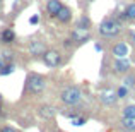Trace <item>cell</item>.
<instances>
[{
	"instance_id": "6da1fadb",
	"label": "cell",
	"mask_w": 135,
	"mask_h": 132,
	"mask_svg": "<svg viewBox=\"0 0 135 132\" xmlns=\"http://www.w3.org/2000/svg\"><path fill=\"white\" fill-rule=\"evenodd\" d=\"M122 31H123V24L120 22L115 16L104 17V19L101 21V24H99V28H98L99 36L106 38V40H108V38H116Z\"/></svg>"
},
{
	"instance_id": "7a4b0ae2",
	"label": "cell",
	"mask_w": 135,
	"mask_h": 132,
	"mask_svg": "<svg viewBox=\"0 0 135 132\" xmlns=\"http://www.w3.org/2000/svg\"><path fill=\"white\" fill-rule=\"evenodd\" d=\"M46 86V79L41 74H36V72H31L26 79V84H24V89H22V96L24 94H31V96H36V94H41L43 89Z\"/></svg>"
},
{
	"instance_id": "3957f363",
	"label": "cell",
	"mask_w": 135,
	"mask_h": 132,
	"mask_svg": "<svg viewBox=\"0 0 135 132\" xmlns=\"http://www.w3.org/2000/svg\"><path fill=\"white\" fill-rule=\"evenodd\" d=\"M60 99H62V103L67 105V106H75L82 101V91H80L79 86L70 84V86H67L60 93Z\"/></svg>"
},
{
	"instance_id": "277c9868",
	"label": "cell",
	"mask_w": 135,
	"mask_h": 132,
	"mask_svg": "<svg viewBox=\"0 0 135 132\" xmlns=\"http://www.w3.org/2000/svg\"><path fill=\"white\" fill-rule=\"evenodd\" d=\"M41 62L46 67H50V69H55V67H58L62 63V53L58 50H48L46 48L45 53L41 55Z\"/></svg>"
},
{
	"instance_id": "5b68a950",
	"label": "cell",
	"mask_w": 135,
	"mask_h": 132,
	"mask_svg": "<svg viewBox=\"0 0 135 132\" xmlns=\"http://www.w3.org/2000/svg\"><path fill=\"white\" fill-rule=\"evenodd\" d=\"M91 38V29H84V28H75L72 31V36H70V41H74L75 45H80V43H86L89 41Z\"/></svg>"
},
{
	"instance_id": "8992f818",
	"label": "cell",
	"mask_w": 135,
	"mask_h": 132,
	"mask_svg": "<svg viewBox=\"0 0 135 132\" xmlns=\"http://www.w3.org/2000/svg\"><path fill=\"white\" fill-rule=\"evenodd\" d=\"M27 50H29V53L33 57H41L45 53L46 50V45L43 40H40V38H34V40L29 41V45H27Z\"/></svg>"
},
{
	"instance_id": "52a82bcc",
	"label": "cell",
	"mask_w": 135,
	"mask_h": 132,
	"mask_svg": "<svg viewBox=\"0 0 135 132\" xmlns=\"http://www.w3.org/2000/svg\"><path fill=\"white\" fill-rule=\"evenodd\" d=\"M62 0H48L46 2V14H48L50 19H55L56 14L60 12V9H62Z\"/></svg>"
},
{
	"instance_id": "ba28073f",
	"label": "cell",
	"mask_w": 135,
	"mask_h": 132,
	"mask_svg": "<svg viewBox=\"0 0 135 132\" xmlns=\"http://www.w3.org/2000/svg\"><path fill=\"white\" fill-rule=\"evenodd\" d=\"M16 31L12 28H3L2 33H0V43L2 45H12L16 41Z\"/></svg>"
},
{
	"instance_id": "9c48e42d",
	"label": "cell",
	"mask_w": 135,
	"mask_h": 132,
	"mask_svg": "<svg viewBox=\"0 0 135 132\" xmlns=\"http://www.w3.org/2000/svg\"><path fill=\"white\" fill-rule=\"evenodd\" d=\"M55 21H58L60 24H69L70 21H72V9L67 5H62V9H60V12L56 14Z\"/></svg>"
},
{
	"instance_id": "30bf717a",
	"label": "cell",
	"mask_w": 135,
	"mask_h": 132,
	"mask_svg": "<svg viewBox=\"0 0 135 132\" xmlns=\"http://www.w3.org/2000/svg\"><path fill=\"white\" fill-rule=\"evenodd\" d=\"M111 53L116 57V58H125L128 55V45L123 43V41H118L111 46Z\"/></svg>"
},
{
	"instance_id": "8fae6325",
	"label": "cell",
	"mask_w": 135,
	"mask_h": 132,
	"mask_svg": "<svg viewBox=\"0 0 135 132\" xmlns=\"http://www.w3.org/2000/svg\"><path fill=\"white\" fill-rule=\"evenodd\" d=\"M113 69L116 74H125L130 72V62H127L125 58H116V62L113 63Z\"/></svg>"
},
{
	"instance_id": "7c38bea8",
	"label": "cell",
	"mask_w": 135,
	"mask_h": 132,
	"mask_svg": "<svg viewBox=\"0 0 135 132\" xmlns=\"http://www.w3.org/2000/svg\"><path fill=\"white\" fill-rule=\"evenodd\" d=\"M38 115L43 117V119H46V120H50V119H53V117L56 115V112H55V108H53V106L43 105V106H40V108H38Z\"/></svg>"
},
{
	"instance_id": "4fadbf2b",
	"label": "cell",
	"mask_w": 135,
	"mask_h": 132,
	"mask_svg": "<svg viewBox=\"0 0 135 132\" xmlns=\"http://www.w3.org/2000/svg\"><path fill=\"white\" fill-rule=\"evenodd\" d=\"M101 101L104 103V105H108V106L115 105V103H116V94H115V91H106V93H101Z\"/></svg>"
},
{
	"instance_id": "5bb4252c",
	"label": "cell",
	"mask_w": 135,
	"mask_h": 132,
	"mask_svg": "<svg viewBox=\"0 0 135 132\" xmlns=\"http://www.w3.org/2000/svg\"><path fill=\"white\" fill-rule=\"evenodd\" d=\"M120 125L127 132H135V119H122Z\"/></svg>"
},
{
	"instance_id": "9a60e30c",
	"label": "cell",
	"mask_w": 135,
	"mask_h": 132,
	"mask_svg": "<svg viewBox=\"0 0 135 132\" xmlns=\"http://www.w3.org/2000/svg\"><path fill=\"white\" fill-rule=\"evenodd\" d=\"M123 14H125L127 21H135V2H130L128 5L125 7Z\"/></svg>"
},
{
	"instance_id": "2e32d148",
	"label": "cell",
	"mask_w": 135,
	"mask_h": 132,
	"mask_svg": "<svg viewBox=\"0 0 135 132\" xmlns=\"http://www.w3.org/2000/svg\"><path fill=\"white\" fill-rule=\"evenodd\" d=\"M122 119H135V105H127L123 108Z\"/></svg>"
},
{
	"instance_id": "e0dca14e",
	"label": "cell",
	"mask_w": 135,
	"mask_h": 132,
	"mask_svg": "<svg viewBox=\"0 0 135 132\" xmlns=\"http://www.w3.org/2000/svg\"><path fill=\"white\" fill-rule=\"evenodd\" d=\"M16 70V65L14 63H3V67L0 69V76H9Z\"/></svg>"
},
{
	"instance_id": "ac0fdd59",
	"label": "cell",
	"mask_w": 135,
	"mask_h": 132,
	"mask_svg": "<svg viewBox=\"0 0 135 132\" xmlns=\"http://www.w3.org/2000/svg\"><path fill=\"white\" fill-rule=\"evenodd\" d=\"M123 86L125 88H135V74L133 72H128V76L125 77V81H123Z\"/></svg>"
},
{
	"instance_id": "d6986e66",
	"label": "cell",
	"mask_w": 135,
	"mask_h": 132,
	"mask_svg": "<svg viewBox=\"0 0 135 132\" xmlns=\"http://www.w3.org/2000/svg\"><path fill=\"white\" fill-rule=\"evenodd\" d=\"M115 94H116V99H123V98H127V96H128V88L120 86V88L115 91Z\"/></svg>"
},
{
	"instance_id": "ffe728a7",
	"label": "cell",
	"mask_w": 135,
	"mask_h": 132,
	"mask_svg": "<svg viewBox=\"0 0 135 132\" xmlns=\"http://www.w3.org/2000/svg\"><path fill=\"white\" fill-rule=\"evenodd\" d=\"M72 124L75 127H82V125H86V124H87V117H74Z\"/></svg>"
},
{
	"instance_id": "44dd1931",
	"label": "cell",
	"mask_w": 135,
	"mask_h": 132,
	"mask_svg": "<svg viewBox=\"0 0 135 132\" xmlns=\"http://www.w3.org/2000/svg\"><path fill=\"white\" fill-rule=\"evenodd\" d=\"M40 16H38V14H34V16H31L29 17V24H33V26H34V24H40Z\"/></svg>"
},
{
	"instance_id": "7402d4cb",
	"label": "cell",
	"mask_w": 135,
	"mask_h": 132,
	"mask_svg": "<svg viewBox=\"0 0 135 132\" xmlns=\"http://www.w3.org/2000/svg\"><path fill=\"white\" fill-rule=\"evenodd\" d=\"M0 132H19V130L10 127V125H5V127H0Z\"/></svg>"
},
{
	"instance_id": "603a6c76",
	"label": "cell",
	"mask_w": 135,
	"mask_h": 132,
	"mask_svg": "<svg viewBox=\"0 0 135 132\" xmlns=\"http://www.w3.org/2000/svg\"><path fill=\"white\" fill-rule=\"evenodd\" d=\"M128 38H130V41L135 45V28H132V29L128 31Z\"/></svg>"
},
{
	"instance_id": "cb8c5ba5",
	"label": "cell",
	"mask_w": 135,
	"mask_h": 132,
	"mask_svg": "<svg viewBox=\"0 0 135 132\" xmlns=\"http://www.w3.org/2000/svg\"><path fill=\"white\" fill-rule=\"evenodd\" d=\"M3 67V60H2V57H0V69Z\"/></svg>"
},
{
	"instance_id": "d4e9b609",
	"label": "cell",
	"mask_w": 135,
	"mask_h": 132,
	"mask_svg": "<svg viewBox=\"0 0 135 132\" xmlns=\"http://www.w3.org/2000/svg\"><path fill=\"white\" fill-rule=\"evenodd\" d=\"M51 132H60V130H51Z\"/></svg>"
},
{
	"instance_id": "484cf974",
	"label": "cell",
	"mask_w": 135,
	"mask_h": 132,
	"mask_svg": "<svg viewBox=\"0 0 135 132\" xmlns=\"http://www.w3.org/2000/svg\"><path fill=\"white\" fill-rule=\"evenodd\" d=\"M87 2H94V0H87Z\"/></svg>"
},
{
	"instance_id": "4316f807",
	"label": "cell",
	"mask_w": 135,
	"mask_h": 132,
	"mask_svg": "<svg viewBox=\"0 0 135 132\" xmlns=\"http://www.w3.org/2000/svg\"><path fill=\"white\" fill-rule=\"evenodd\" d=\"M0 2H2V0H0Z\"/></svg>"
}]
</instances>
